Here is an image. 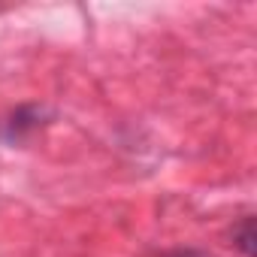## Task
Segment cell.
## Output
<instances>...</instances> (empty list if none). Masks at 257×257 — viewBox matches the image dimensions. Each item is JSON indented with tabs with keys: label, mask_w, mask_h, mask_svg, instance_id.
Listing matches in <instances>:
<instances>
[{
	"label": "cell",
	"mask_w": 257,
	"mask_h": 257,
	"mask_svg": "<svg viewBox=\"0 0 257 257\" xmlns=\"http://www.w3.org/2000/svg\"><path fill=\"white\" fill-rule=\"evenodd\" d=\"M230 239H233V248H239L245 257H254V242H257V233H254V215H245L236 227H233V233H230Z\"/></svg>",
	"instance_id": "obj_2"
},
{
	"label": "cell",
	"mask_w": 257,
	"mask_h": 257,
	"mask_svg": "<svg viewBox=\"0 0 257 257\" xmlns=\"http://www.w3.org/2000/svg\"><path fill=\"white\" fill-rule=\"evenodd\" d=\"M158 257H209V254L197 251V248H176V251H167V254H158Z\"/></svg>",
	"instance_id": "obj_3"
},
{
	"label": "cell",
	"mask_w": 257,
	"mask_h": 257,
	"mask_svg": "<svg viewBox=\"0 0 257 257\" xmlns=\"http://www.w3.org/2000/svg\"><path fill=\"white\" fill-rule=\"evenodd\" d=\"M49 118H52V112L46 109V106H40V103H25V106H19L4 124H0V137H4L10 146H16V143H25L28 137H34L43 124H49Z\"/></svg>",
	"instance_id": "obj_1"
}]
</instances>
